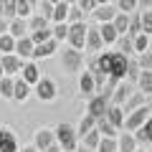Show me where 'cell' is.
<instances>
[{"instance_id": "6da1fadb", "label": "cell", "mask_w": 152, "mask_h": 152, "mask_svg": "<svg viewBox=\"0 0 152 152\" xmlns=\"http://www.w3.org/2000/svg\"><path fill=\"white\" fill-rule=\"evenodd\" d=\"M53 134H56V142L61 145V150L74 152L76 147H79V134H76V127L69 124V122H61V124L53 129Z\"/></svg>"}, {"instance_id": "7a4b0ae2", "label": "cell", "mask_w": 152, "mask_h": 152, "mask_svg": "<svg viewBox=\"0 0 152 152\" xmlns=\"http://www.w3.org/2000/svg\"><path fill=\"white\" fill-rule=\"evenodd\" d=\"M61 69L66 74H79L84 69V53L79 48H71V46L61 48Z\"/></svg>"}, {"instance_id": "3957f363", "label": "cell", "mask_w": 152, "mask_h": 152, "mask_svg": "<svg viewBox=\"0 0 152 152\" xmlns=\"http://www.w3.org/2000/svg\"><path fill=\"white\" fill-rule=\"evenodd\" d=\"M150 114H152V107H147V104H142V107L132 109L129 114H124V124H122V129H124V132L140 129V127L147 122V117H150Z\"/></svg>"}, {"instance_id": "277c9868", "label": "cell", "mask_w": 152, "mask_h": 152, "mask_svg": "<svg viewBox=\"0 0 152 152\" xmlns=\"http://www.w3.org/2000/svg\"><path fill=\"white\" fill-rule=\"evenodd\" d=\"M86 31H89V26H86L84 20H79V23H69V36H66V41H69L71 48L84 51V43H86Z\"/></svg>"}, {"instance_id": "5b68a950", "label": "cell", "mask_w": 152, "mask_h": 152, "mask_svg": "<svg viewBox=\"0 0 152 152\" xmlns=\"http://www.w3.org/2000/svg\"><path fill=\"white\" fill-rule=\"evenodd\" d=\"M127 61H129V56L119 53V51H112L109 76H112V79H117V81H124V76H127Z\"/></svg>"}, {"instance_id": "8992f818", "label": "cell", "mask_w": 152, "mask_h": 152, "mask_svg": "<svg viewBox=\"0 0 152 152\" xmlns=\"http://www.w3.org/2000/svg\"><path fill=\"white\" fill-rule=\"evenodd\" d=\"M56 91H58L56 84L51 81V79H46V76H41V79L33 84V94H36L41 102H53V99H56Z\"/></svg>"}, {"instance_id": "52a82bcc", "label": "cell", "mask_w": 152, "mask_h": 152, "mask_svg": "<svg viewBox=\"0 0 152 152\" xmlns=\"http://www.w3.org/2000/svg\"><path fill=\"white\" fill-rule=\"evenodd\" d=\"M109 109V99L102 96V94H94L91 99H89V107H86V114H91L94 119H99V117H104Z\"/></svg>"}, {"instance_id": "ba28073f", "label": "cell", "mask_w": 152, "mask_h": 152, "mask_svg": "<svg viewBox=\"0 0 152 152\" xmlns=\"http://www.w3.org/2000/svg\"><path fill=\"white\" fill-rule=\"evenodd\" d=\"M0 64H3L5 76H18L20 74V66H23V58L18 53H3L0 56Z\"/></svg>"}, {"instance_id": "9c48e42d", "label": "cell", "mask_w": 152, "mask_h": 152, "mask_svg": "<svg viewBox=\"0 0 152 152\" xmlns=\"http://www.w3.org/2000/svg\"><path fill=\"white\" fill-rule=\"evenodd\" d=\"M56 51H58V41H56V38H48L43 43H36L33 46V61L36 58H51Z\"/></svg>"}, {"instance_id": "30bf717a", "label": "cell", "mask_w": 152, "mask_h": 152, "mask_svg": "<svg viewBox=\"0 0 152 152\" xmlns=\"http://www.w3.org/2000/svg\"><path fill=\"white\" fill-rule=\"evenodd\" d=\"M56 142V134H53V129H48V127H41V129L33 134V147H36L38 152H43L48 145H53Z\"/></svg>"}, {"instance_id": "8fae6325", "label": "cell", "mask_w": 152, "mask_h": 152, "mask_svg": "<svg viewBox=\"0 0 152 152\" xmlns=\"http://www.w3.org/2000/svg\"><path fill=\"white\" fill-rule=\"evenodd\" d=\"M79 91H81L84 99H91L94 94H96V84H94L91 71H81V76H79Z\"/></svg>"}, {"instance_id": "7c38bea8", "label": "cell", "mask_w": 152, "mask_h": 152, "mask_svg": "<svg viewBox=\"0 0 152 152\" xmlns=\"http://www.w3.org/2000/svg\"><path fill=\"white\" fill-rule=\"evenodd\" d=\"M84 51H89V53H99V51H104V41H102V36H99V28H89V31H86Z\"/></svg>"}, {"instance_id": "4fadbf2b", "label": "cell", "mask_w": 152, "mask_h": 152, "mask_svg": "<svg viewBox=\"0 0 152 152\" xmlns=\"http://www.w3.org/2000/svg\"><path fill=\"white\" fill-rule=\"evenodd\" d=\"M94 20L96 23H112V18L117 15V5H109V3H102V5H96L91 10Z\"/></svg>"}, {"instance_id": "5bb4252c", "label": "cell", "mask_w": 152, "mask_h": 152, "mask_svg": "<svg viewBox=\"0 0 152 152\" xmlns=\"http://www.w3.org/2000/svg\"><path fill=\"white\" fill-rule=\"evenodd\" d=\"M23 79V81H28L33 86V84L38 81V79H41V71H38V66H36V61H23V66H20V74H18Z\"/></svg>"}, {"instance_id": "9a60e30c", "label": "cell", "mask_w": 152, "mask_h": 152, "mask_svg": "<svg viewBox=\"0 0 152 152\" xmlns=\"http://www.w3.org/2000/svg\"><path fill=\"white\" fill-rule=\"evenodd\" d=\"M8 33H10L13 38H23L31 33V28H28V18H10L8 20Z\"/></svg>"}, {"instance_id": "2e32d148", "label": "cell", "mask_w": 152, "mask_h": 152, "mask_svg": "<svg viewBox=\"0 0 152 152\" xmlns=\"http://www.w3.org/2000/svg\"><path fill=\"white\" fill-rule=\"evenodd\" d=\"M137 147H140V145H137L134 134H132V132L119 129V137H117V152H134Z\"/></svg>"}, {"instance_id": "e0dca14e", "label": "cell", "mask_w": 152, "mask_h": 152, "mask_svg": "<svg viewBox=\"0 0 152 152\" xmlns=\"http://www.w3.org/2000/svg\"><path fill=\"white\" fill-rule=\"evenodd\" d=\"M31 84L28 81H23L20 76H13V99H15V102H26L28 96H31Z\"/></svg>"}, {"instance_id": "ac0fdd59", "label": "cell", "mask_w": 152, "mask_h": 152, "mask_svg": "<svg viewBox=\"0 0 152 152\" xmlns=\"http://www.w3.org/2000/svg\"><path fill=\"white\" fill-rule=\"evenodd\" d=\"M33 41H31V36H23V38H15V53L20 56L23 61H31L33 58Z\"/></svg>"}, {"instance_id": "d6986e66", "label": "cell", "mask_w": 152, "mask_h": 152, "mask_svg": "<svg viewBox=\"0 0 152 152\" xmlns=\"http://www.w3.org/2000/svg\"><path fill=\"white\" fill-rule=\"evenodd\" d=\"M129 94H132V86H129V84H124V81H119L117 86H114V91H112L109 104H117V107H122V104L129 99Z\"/></svg>"}, {"instance_id": "ffe728a7", "label": "cell", "mask_w": 152, "mask_h": 152, "mask_svg": "<svg viewBox=\"0 0 152 152\" xmlns=\"http://www.w3.org/2000/svg\"><path fill=\"white\" fill-rule=\"evenodd\" d=\"M134 140H137V145H152V114L147 117V122L140 127V129H134Z\"/></svg>"}, {"instance_id": "44dd1931", "label": "cell", "mask_w": 152, "mask_h": 152, "mask_svg": "<svg viewBox=\"0 0 152 152\" xmlns=\"http://www.w3.org/2000/svg\"><path fill=\"white\" fill-rule=\"evenodd\" d=\"M107 122L112 127H117V129H122V124H124V112H122V107H117V104H109V109H107Z\"/></svg>"}, {"instance_id": "7402d4cb", "label": "cell", "mask_w": 152, "mask_h": 152, "mask_svg": "<svg viewBox=\"0 0 152 152\" xmlns=\"http://www.w3.org/2000/svg\"><path fill=\"white\" fill-rule=\"evenodd\" d=\"M134 36H129V33H122V36H117V41H114V46H117V51L124 56H132L134 53V41H132Z\"/></svg>"}, {"instance_id": "603a6c76", "label": "cell", "mask_w": 152, "mask_h": 152, "mask_svg": "<svg viewBox=\"0 0 152 152\" xmlns=\"http://www.w3.org/2000/svg\"><path fill=\"white\" fill-rule=\"evenodd\" d=\"M137 89H140L145 96H152V71H140V76H137Z\"/></svg>"}, {"instance_id": "cb8c5ba5", "label": "cell", "mask_w": 152, "mask_h": 152, "mask_svg": "<svg viewBox=\"0 0 152 152\" xmlns=\"http://www.w3.org/2000/svg\"><path fill=\"white\" fill-rule=\"evenodd\" d=\"M99 36H102L104 46H112L114 41H117V36H119V33L114 31V26H112V23H99Z\"/></svg>"}, {"instance_id": "d4e9b609", "label": "cell", "mask_w": 152, "mask_h": 152, "mask_svg": "<svg viewBox=\"0 0 152 152\" xmlns=\"http://www.w3.org/2000/svg\"><path fill=\"white\" fill-rule=\"evenodd\" d=\"M142 104H145V94H142V91H132V94H129V99H127V102L122 104V112H124V114H129L132 109L142 107Z\"/></svg>"}, {"instance_id": "484cf974", "label": "cell", "mask_w": 152, "mask_h": 152, "mask_svg": "<svg viewBox=\"0 0 152 152\" xmlns=\"http://www.w3.org/2000/svg\"><path fill=\"white\" fill-rule=\"evenodd\" d=\"M94 127H96V119H94L91 114H84L81 119H79V124H76V134H79V140H81L86 132H91Z\"/></svg>"}, {"instance_id": "4316f807", "label": "cell", "mask_w": 152, "mask_h": 152, "mask_svg": "<svg viewBox=\"0 0 152 152\" xmlns=\"http://www.w3.org/2000/svg\"><path fill=\"white\" fill-rule=\"evenodd\" d=\"M112 26H114V31L119 33H127V28H129V13H122V10H117V15L112 18Z\"/></svg>"}, {"instance_id": "83f0119b", "label": "cell", "mask_w": 152, "mask_h": 152, "mask_svg": "<svg viewBox=\"0 0 152 152\" xmlns=\"http://www.w3.org/2000/svg\"><path fill=\"white\" fill-rule=\"evenodd\" d=\"M96 129H99V134H102V137H114V140L119 137V129L109 124L107 117H99V119H96Z\"/></svg>"}, {"instance_id": "f1b7e54d", "label": "cell", "mask_w": 152, "mask_h": 152, "mask_svg": "<svg viewBox=\"0 0 152 152\" xmlns=\"http://www.w3.org/2000/svg\"><path fill=\"white\" fill-rule=\"evenodd\" d=\"M66 15H69V3H64V0L53 3V15H51V20L53 23H66Z\"/></svg>"}, {"instance_id": "f546056e", "label": "cell", "mask_w": 152, "mask_h": 152, "mask_svg": "<svg viewBox=\"0 0 152 152\" xmlns=\"http://www.w3.org/2000/svg\"><path fill=\"white\" fill-rule=\"evenodd\" d=\"M3 53H15V38L10 33H3L0 36V56Z\"/></svg>"}, {"instance_id": "4dcf8cb0", "label": "cell", "mask_w": 152, "mask_h": 152, "mask_svg": "<svg viewBox=\"0 0 152 152\" xmlns=\"http://www.w3.org/2000/svg\"><path fill=\"white\" fill-rule=\"evenodd\" d=\"M99 140H102V134H99V129L94 127L91 132H86V134L81 137V145H86L89 150H96V145H99Z\"/></svg>"}, {"instance_id": "1f68e13d", "label": "cell", "mask_w": 152, "mask_h": 152, "mask_svg": "<svg viewBox=\"0 0 152 152\" xmlns=\"http://www.w3.org/2000/svg\"><path fill=\"white\" fill-rule=\"evenodd\" d=\"M33 15V5L28 0H15V18H31Z\"/></svg>"}, {"instance_id": "d6a6232c", "label": "cell", "mask_w": 152, "mask_h": 152, "mask_svg": "<svg viewBox=\"0 0 152 152\" xmlns=\"http://www.w3.org/2000/svg\"><path fill=\"white\" fill-rule=\"evenodd\" d=\"M0 96L13 99V76H3L0 79Z\"/></svg>"}, {"instance_id": "836d02e7", "label": "cell", "mask_w": 152, "mask_h": 152, "mask_svg": "<svg viewBox=\"0 0 152 152\" xmlns=\"http://www.w3.org/2000/svg\"><path fill=\"white\" fill-rule=\"evenodd\" d=\"M140 23H142V33L152 36V8L150 10H140Z\"/></svg>"}, {"instance_id": "e575fe53", "label": "cell", "mask_w": 152, "mask_h": 152, "mask_svg": "<svg viewBox=\"0 0 152 152\" xmlns=\"http://www.w3.org/2000/svg\"><path fill=\"white\" fill-rule=\"evenodd\" d=\"M132 41H134V53H142V51L150 48V36L147 33H137Z\"/></svg>"}, {"instance_id": "d590c367", "label": "cell", "mask_w": 152, "mask_h": 152, "mask_svg": "<svg viewBox=\"0 0 152 152\" xmlns=\"http://www.w3.org/2000/svg\"><path fill=\"white\" fill-rule=\"evenodd\" d=\"M127 33H129V36H137V33H142V23H140V10L129 13V28H127Z\"/></svg>"}, {"instance_id": "8d00e7d4", "label": "cell", "mask_w": 152, "mask_h": 152, "mask_svg": "<svg viewBox=\"0 0 152 152\" xmlns=\"http://www.w3.org/2000/svg\"><path fill=\"white\" fill-rule=\"evenodd\" d=\"M96 152H117V140L114 137H102L96 145Z\"/></svg>"}, {"instance_id": "74e56055", "label": "cell", "mask_w": 152, "mask_h": 152, "mask_svg": "<svg viewBox=\"0 0 152 152\" xmlns=\"http://www.w3.org/2000/svg\"><path fill=\"white\" fill-rule=\"evenodd\" d=\"M0 152H18V140H15V134H13L10 129H8V134H5V142L0 145Z\"/></svg>"}, {"instance_id": "f35d334b", "label": "cell", "mask_w": 152, "mask_h": 152, "mask_svg": "<svg viewBox=\"0 0 152 152\" xmlns=\"http://www.w3.org/2000/svg\"><path fill=\"white\" fill-rule=\"evenodd\" d=\"M28 36H31L33 43H43V41H48V38H53V36H51V28H48V26L41 28V31H31Z\"/></svg>"}, {"instance_id": "ab89813d", "label": "cell", "mask_w": 152, "mask_h": 152, "mask_svg": "<svg viewBox=\"0 0 152 152\" xmlns=\"http://www.w3.org/2000/svg\"><path fill=\"white\" fill-rule=\"evenodd\" d=\"M51 36L56 38V41H66V36H69V23H56L53 28H51Z\"/></svg>"}, {"instance_id": "60d3db41", "label": "cell", "mask_w": 152, "mask_h": 152, "mask_svg": "<svg viewBox=\"0 0 152 152\" xmlns=\"http://www.w3.org/2000/svg\"><path fill=\"white\" fill-rule=\"evenodd\" d=\"M79 20H84V10L76 3H71L69 5V15H66V23H79Z\"/></svg>"}, {"instance_id": "b9f144b4", "label": "cell", "mask_w": 152, "mask_h": 152, "mask_svg": "<svg viewBox=\"0 0 152 152\" xmlns=\"http://www.w3.org/2000/svg\"><path fill=\"white\" fill-rule=\"evenodd\" d=\"M140 58H137V64H140L142 71H152V51H142V53H137Z\"/></svg>"}, {"instance_id": "7bdbcfd3", "label": "cell", "mask_w": 152, "mask_h": 152, "mask_svg": "<svg viewBox=\"0 0 152 152\" xmlns=\"http://www.w3.org/2000/svg\"><path fill=\"white\" fill-rule=\"evenodd\" d=\"M46 26H48V20H46L43 15H38V13L28 18V28H31V31H41V28H46Z\"/></svg>"}, {"instance_id": "ee69618b", "label": "cell", "mask_w": 152, "mask_h": 152, "mask_svg": "<svg viewBox=\"0 0 152 152\" xmlns=\"http://www.w3.org/2000/svg\"><path fill=\"white\" fill-rule=\"evenodd\" d=\"M140 64H137V61L134 58H129V61H127V76H124V79H129V81H137V76H140Z\"/></svg>"}, {"instance_id": "f6af8a7d", "label": "cell", "mask_w": 152, "mask_h": 152, "mask_svg": "<svg viewBox=\"0 0 152 152\" xmlns=\"http://www.w3.org/2000/svg\"><path fill=\"white\" fill-rule=\"evenodd\" d=\"M38 15H43L46 20H51V15H53V3L41 0V3H38Z\"/></svg>"}, {"instance_id": "bcb514c9", "label": "cell", "mask_w": 152, "mask_h": 152, "mask_svg": "<svg viewBox=\"0 0 152 152\" xmlns=\"http://www.w3.org/2000/svg\"><path fill=\"white\" fill-rule=\"evenodd\" d=\"M3 3V18H15V0H0Z\"/></svg>"}, {"instance_id": "7dc6e473", "label": "cell", "mask_w": 152, "mask_h": 152, "mask_svg": "<svg viewBox=\"0 0 152 152\" xmlns=\"http://www.w3.org/2000/svg\"><path fill=\"white\" fill-rule=\"evenodd\" d=\"M117 10H122V13H134V10H137V0H117Z\"/></svg>"}, {"instance_id": "c3c4849f", "label": "cell", "mask_w": 152, "mask_h": 152, "mask_svg": "<svg viewBox=\"0 0 152 152\" xmlns=\"http://www.w3.org/2000/svg\"><path fill=\"white\" fill-rule=\"evenodd\" d=\"M76 5L81 8L84 13H91L94 8H96V0H76Z\"/></svg>"}, {"instance_id": "681fc988", "label": "cell", "mask_w": 152, "mask_h": 152, "mask_svg": "<svg viewBox=\"0 0 152 152\" xmlns=\"http://www.w3.org/2000/svg\"><path fill=\"white\" fill-rule=\"evenodd\" d=\"M152 0H137V10H150Z\"/></svg>"}, {"instance_id": "f907efd6", "label": "cell", "mask_w": 152, "mask_h": 152, "mask_svg": "<svg viewBox=\"0 0 152 152\" xmlns=\"http://www.w3.org/2000/svg\"><path fill=\"white\" fill-rule=\"evenodd\" d=\"M43 152H64V150H61V145H58V142H53V145H48Z\"/></svg>"}, {"instance_id": "816d5d0a", "label": "cell", "mask_w": 152, "mask_h": 152, "mask_svg": "<svg viewBox=\"0 0 152 152\" xmlns=\"http://www.w3.org/2000/svg\"><path fill=\"white\" fill-rule=\"evenodd\" d=\"M8 33V18H0V36Z\"/></svg>"}, {"instance_id": "f5cc1de1", "label": "cell", "mask_w": 152, "mask_h": 152, "mask_svg": "<svg viewBox=\"0 0 152 152\" xmlns=\"http://www.w3.org/2000/svg\"><path fill=\"white\" fill-rule=\"evenodd\" d=\"M74 152H96V150H89V147L86 145H81V147H76V150Z\"/></svg>"}, {"instance_id": "db71d44e", "label": "cell", "mask_w": 152, "mask_h": 152, "mask_svg": "<svg viewBox=\"0 0 152 152\" xmlns=\"http://www.w3.org/2000/svg\"><path fill=\"white\" fill-rule=\"evenodd\" d=\"M5 134H8V129H5V127H0V145L5 142Z\"/></svg>"}, {"instance_id": "11a10c76", "label": "cell", "mask_w": 152, "mask_h": 152, "mask_svg": "<svg viewBox=\"0 0 152 152\" xmlns=\"http://www.w3.org/2000/svg\"><path fill=\"white\" fill-rule=\"evenodd\" d=\"M20 152H38V150H36V147H33V145H31V147H23V150H20Z\"/></svg>"}, {"instance_id": "9f6ffc18", "label": "cell", "mask_w": 152, "mask_h": 152, "mask_svg": "<svg viewBox=\"0 0 152 152\" xmlns=\"http://www.w3.org/2000/svg\"><path fill=\"white\" fill-rule=\"evenodd\" d=\"M28 3H31V5H33V8H36V5H38V3H41V0H28Z\"/></svg>"}, {"instance_id": "6f0895ef", "label": "cell", "mask_w": 152, "mask_h": 152, "mask_svg": "<svg viewBox=\"0 0 152 152\" xmlns=\"http://www.w3.org/2000/svg\"><path fill=\"white\" fill-rule=\"evenodd\" d=\"M3 76H5V71H3V64H0V79H3Z\"/></svg>"}, {"instance_id": "680465c9", "label": "cell", "mask_w": 152, "mask_h": 152, "mask_svg": "<svg viewBox=\"0 0 152 152\" xmlns=\"http://www.w3.org/2000/svg\"><path fill=\"white\" fill-rule=\"evenodd\" d=\"M102 3H109V0H96V5H102Z\"/></svg>"}, {"instance_id": "91938a15", "label": "cell", "mask_w": 152, "mask_h": 152, "mask_svg": "<svg viewBox=\"0 0 152 152\" xmlns=\"http://www.w3.org/2000/svg\"><path fill=\"white\" fill-rule=\"evenodd\" d=\"M147 51H152V36H150V48H147Z\"/></svg>"}, {"instance_id": "94428289", "label": "cell", "mask_w": 152, "mask_h": 152, "mask_svg": "<svg viewBox=\"0 0 152 152\" xmlns=\"http://www.w3.org/2000/svg\"><path fill=\"white\" fill-rule=\"evenodd\" d=\"M0 18H3V3H0Z\"/></svg>"}, {"instance_id": "6125c7cd", "label": "cell", "mask_w": 152, "mask_h": 152, "mask_svg": "<svg viewBox=\"0 0 152 152\" xmlns=\"http://www.w3.org/2000/svg\"><path fill=\"white\" fill-rule=\"evenodd\" d=\"M64 3H69V5H71V3H76V0H64Z\"/></svg>"}, {"instance_id": "be15d7a7", "label": "cell", "mask_w": 152, "mask_h": 152, "mask_svg": "<svg viewBox=\"0 0 152 152\" xmlns=\"http://www.w3.org/2000/svg\"><path fill=\"white\" fill-rule=\"evenodd\" d=\"M134 152H145V150H142V147H137V150H134Z\"/></svg>"}, {"instance_id": "e7e4bbea", "label": "cell", "mask_w": 152, "mask_h": 152, "mask_svg": "<svg viewBox=\"0 0 152 152\" xmlns=\"http://www.w3.org/2000/svg\"><path fill=\"white\" fill-rule=\"evenodd\" d=\"M48 3H58V0H48Z\"/></svg>"}, {"instance_id": "03108f58", "label": "cell", "mask_w": 152, "mask_h": 152, "mask_svg": "<svg viewBox=\"0 0 152 152\" xmlns=\"http://www.w3.org/2000/svg\"><path fill=\"white\" fill-rule=\"evenodd\" d=\"M64 152H66V150H64Z\"/></svg>"}]
</instances>
